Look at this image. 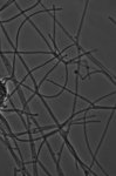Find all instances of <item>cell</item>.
<instances>
[{"label":"cell","instance_id":"cell-3","mask_svg":"<svg viewBox=\"0 0 116 176\" xmlns=\"http://www.w3.org/2000/svg\"><path fill=\"white\" fill-rule=\"evenodd\" d=\"M109 20H110V21L113 22L114 25H115V24H116V21H115V20H114V19H113V18H111V16H109Z\"/></svg>","mask_w":116,"mask_h":176},{"label":"cell","instance_id":"cell-2","mask_svg":"<svg viewBox=\"0 0 116 176\" xmlns=\"http://www.w3.org/2000/svg\"><path fill=\"white\" fill-rule=\"evenodd\" d=\"M37 162H38V163H39V165L41 167L42 169H43V171H45V174H46V175H48V176H51V175H52V174H51V173H49V171H48L47 169H46V167H45V165H43V164H42V163H41V161H39V159H38V160H37Z\"/></svg>","mask_w":116,"mask_h":176},{"label":"cell","instance_id":"cell-1","mask_svg":"<svg viewBox=\"0 0 116 176\" xmlns=\"http://www.w3.org/2000/svg\"><path fill=\"white\" fill-rule=\"evenodd\" d=\"M88 4H89V1L87 0V1H86V6H84L83 14H82V18H81V22H80V26H79V32H77V34H76V41H77V42H79L80 34H81V31H82V26H83V20H84V16H86V12H87V7H88Z\"/></svg>","mask_w":116,"mask_h":176}]
</instances>
